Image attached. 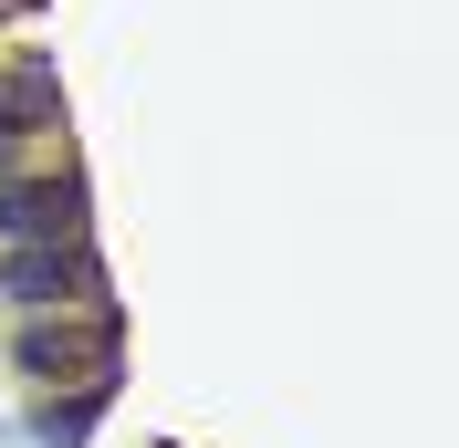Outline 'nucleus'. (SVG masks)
Returning a JSON list of instances; mask_svg holds the SVG:
<instances>
[{"label":"nucleus","instance_id":"7ed1b4c3","mask_svg":"<svg viewBox=\"0 0 459 448\" xmlns=\"http://www.w3.org/2000/svg\"><path fill=\"white\" fill-rule=\"evenodd\" d=\"M22 240H94L84 177H0V251Z\"/></svg>","mask_w":459,"mask_h":448},{"label":"nucleus","instance_id":"f257e3e1","mask_svg":"<svg viewBox=\"0 0 459 448\" xmlns=\"http://www.w3.org/2000/svg\"><path fill=\"white\" fill-rule=\"evenodd\" d=\"M115 344H126V323H115V303H94L84 323H42L31 313L22 334H11V365H22L31 386H115Z\"/></svg>","mask_w":459,"mask_h":448},{"label":"nucleus","instance_id":"f03ea898","mask_svg":"<svg viewBox=\"0 0 459 448\" xmlns=\"http://www.w3.org/2000/svg\"><path fill=\"white\" fill-rule=\"evenodd\" d=\"M0 292L22 313H74L105 303V261H94V240H22V251H0Z\"/></svg>","mask_w":459,"mask_h":448},{"label":"nucleus","instance_id":"20e7f679","mask_svg":"<svg viewBox=\"0 0 459 448\" xmlns=\"http://www.w3.org/2000/svg\"><path fill=\"white\" fill-rule=\"evenodd\" d=\"M63 115V84H53V63L31 53V63H11L0 73V146H22V136H42Z\"/></svg>","mask_w":459,"mask_h":448}]
</instances>
